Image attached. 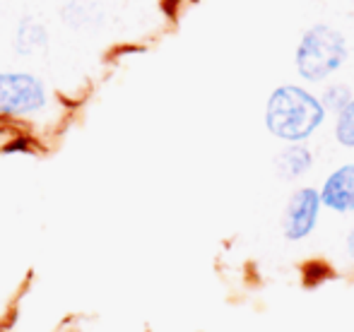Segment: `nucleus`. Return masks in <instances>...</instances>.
Masks as SVG:
<instances>
[{
	"label": "nucleus",
	"mask_w": 354,
	"mask_h": 332,
	"mask_svg": "<svg viewBox=\"0 0 354 332\" xmlns=\"http://www.w3.org/2000/svg\"><path fill=\"white\" fill-rule=\"evenodd\" d=\"M318 207H321V197L313 188H301V191L294 193L282 219L284 236L289 241H299L311 234L318 219Z\"/></svg>",
	"instance_id": "obj_4"
},
{
	"label": "nucleus",
	"mask_w": 354,
	"mask_h": 332,
	"mask_svg": "<svg viewBox=\"0 0 354 332\" xmlns=\"http://www.w3.org/2000/svg\"><path fill=\"white\" fill-rule=\"evenodd\" d=\"M323 121V106L308 92L287 84L272 92L268 101V130L280 140L299 142L308 137Z\"/></svg>",
	"instance_id": "obj_1"
},
{
	"label": "nucleus",
	"mask_w": 354,
	"mask_h": 332,
	"mask_svg": "<svg viewBox=\"0 0 354 332\" xmlns=\"http://www.w3.org/2000/svg\"><path fill=\"white\" fill-rule=\"evenodd\" d=\"M347 43L335 29L318 24L304 34L297 48V68L306 80H323L345 63Z\"/></svg>",
	"instance_id": "obj_2"
},
{
	"label": "nucleus",
	"mask_w": 354,
	"mask_h": 332,
	"mask_svg": "<svg viewBox=\"0 0 354 332\" xmlns=\"http://www.w3.org/2000/svg\"><path fill=\"white\" fill-rule=\"evenodd\" d=\"M350 253H352V255H354V234L350 236Z\"/></svg>",
	"instance_id": "obj_9"
},
{
	"label": "nucleus",
	"mask_w": 354,
	"mask_h": 332,
	"mask_svg": "<svg viewBox=\"0 0 354 332\" xmlns=\"http://www.w3.org/2000/svg\"><path fill=\"white\" fill-rule=\"evenodd\" d=\"M308 166H311V155H308L306 147H289L287 152L277 157V168H280L284 178L301 176Z\"/></svg>",
	"instance_id": "obj_7"
},
{
	"label": "nucleus",
	"mask_w": 354,
	"mask_h": 332,
	"mask_svg": "<svg viewBox=\"0 0 354 332\" xmlns=\"http://www.w3.org/2000/svg\"><path fill=\"white\" fill-rule=\"evenodd\" d=\"M46 106V89L29 72H0V116H27Z\"/></svg>",
	"instance_id": "obj_3"
},
{
	"label": "nucleus",
	"mask_w": 354,
	"mask_h": 332,
	"mask_svg": "<svg viewBox=\"0 0 354 332\" xmlns=\"http://www.w3.org/2000/svg\"><path fill=\"white\" fill-rule=\"evenodd\" d=\"M337 140L347 147H354V101L347 104L337 118Z\"/></svg>",
	"instance_id": "obj_8"
},
{
	"label": "nucleus",
	"mask_w": 354,
	"mask_h": 332,
	"mask_svg": "<svg viewBox=\"0 0 354 332\" xmlns=\"http://www.w3.org/2000/svg\"><path fill=\"white\" fill-rule=\"evenodd\" d=\"M321 202L335 212L354 210V164L337 168L321 191Z\"/></svg>",
	"instance_id": "obj_5"
},
{
	"label": "nucleus",
	"mask_w": 354,
	"mask_h": 332,
	"mask_svg": "<svg viewBox=\"0 0 354 332\" xmlns=\"http://www.w3.org/2000/svg\"><path fill=\"white\" fill-rule=\"evenodd\" d=\"M48 46V34L41 22L34 17H24L17 24V34H15V51L22 56H37L44 53Z\"/></svg>",
	"instance_id": "obj_6"
}]
</instances>
